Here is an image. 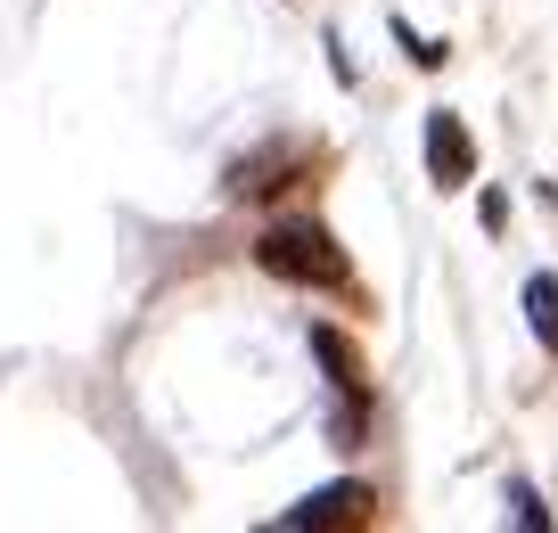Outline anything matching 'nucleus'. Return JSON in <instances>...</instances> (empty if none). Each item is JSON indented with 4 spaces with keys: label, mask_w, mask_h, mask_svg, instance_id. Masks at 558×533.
Segmentation results:
<instances>
[{
    "label": "nucleus",
    "mask_w": 558,
    "mask_h": 533,
    "mask_svg": "<svg viewBox=\"0 0 558 533\" xmlns=\"http://www.w3.org/2000/svg\"><path fill=\"white\" fill-rule=\"evenodd\" d=\"M509 517H518V525H550V509H542L525 484H509Z\"/></svg>",
    "instance_id": "nucleus-8"
},
{
    "label": "nucleus",
    "mask_w": 558,
    "mask_h": 533,
    "mask_svg": "<svg viewBox=\"0 0 558 533\" xmlns=\"http://www.w3.org/2000/svg\"><path fill=\"white\" fill-rule=\"evenodd\" d=\"M255 263H263L271 279H288V288H320V295H345V288H353L345 246H337L320 222H271V230L255 239Z\"/></svg>",
    "instance_id": "nucleus-1"
},
{
    "label": "nucleus",
    "mask_w": 558,
    "mask_h": 533,
    "mask_svg": "<svg viewBox=\"0 0 558 533\" xmlns=\"http://www.w3.org/2000/svg\"><path fill=\"white\" fill-rule=\"evenodd\" d=\"M369 509H378V493H369V484H320V493H304L296 509H279V525H288V533H320V525H369Z\"/></svg>",
    "instance_id": "nucleus-3"
},
{
    "label": "nucleus",
    "mask_w": 558,
    "mask_h": 533,
    "mask_svg": "<svg viewBox=\"0 0 558 533\" xmlns=\"http://www.w3.org/2000/svg\"><path fill=\"white\" fill-rule=\"evenodd\" d=\"M395 41H402V58H411V66H427V74H436L444 58H452L436 34H411V17H395Z\"/></svg>",
    "instance_id": "nucleus-7"
},
{
    "label": "nucleus",
    "mask_w": 558,
    "mask_h": 533,
    "mask_svg": "<svg viewBox=\"0 0 558 533\" xmlns=\"http://www.w3.org/2000/svg\"><path fill=\"white\" fill-rule=\"evenodd\" d=\"M427 181L436 190H469L476 181V140L460 123V107H427Z\"/></svg>",
    "instance_id": "nucleus-2"
},
{
    "label": "nucleus",
    "mask_w": 558,
    "mask_h": 533,
    "mask_svg": "<svg viewBox=\"0 0 558 533\" xmlns=\"http://www.w3.org/2000/svg\"><path fill=\"white\" fill-rule=\"evenodd\" d=\"M313 353H320V370H329V386L345 395V386H362V353H353L337 328H313Z\"/></svg>",
    "instance_id": "nucleus-5"
},
{
    "label": "nucleus",
    "mask_w": 558,
    "mask_h": 533,
    "mask_svg": "<svg viewBox=\"0 0 558 533\" xmlns=\"http://www.w3.org/2000/svg\"><path fill=\"white\" fill-rule=\"evenodd\" d=\"M296 156H304V148H263V156H246V165L230 172V197H271V190H288Z\"/></svg>",
    "instance_id": "nucleus-4"
},
{
    "label": "nucleus",
    "mask_w": 558,
    "mask_h": 533,
    "mask_svg": "<svg viewBox=\"0 0 558 533\" xmlns=\"http://www.w3.org/2000/svg\"><path fill=\"white\" fill-rule=\"evenodd\" d=\"M525 320H534V337L558 353V279H550V271L525 279Z\"/></svg>",
    "instance_id": "nucleus-6"
}]
</instances>
